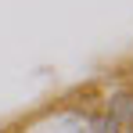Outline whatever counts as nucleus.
Here are the masks:
<instances>
[{
	"mask_svg": "<svg viewBox=\"0 0 133 133\" xmlns=\"http://www.w3.org/2000/svg\"><path fill=\"white\" fill-rule=\"evenodd\" d=\"M130 126H133V122H130Z\"/></svg>",
	"mask_w": 133,
	"mask_h": 133,
	"instance_id": "nucleus-2",
	"label": "nucleus"
},
{
	"mask_svg": "<svg viewBox=\"0 0 133 133\" xmlns=\"http://www.w3.org/2000/svg\"><path fill=\"white\" fill-rule=\"evenodd\" d=\"M126 122H133V97L130 94H119L111 101V111H108V119H104V126H108V133H115L119 126H126Z\"/></svg>",
	"mask_w": 133,
	"mask_h": 133,
	"instance_id": "nucleus-1",
	"label": "nucleus"
}]
</instances>
